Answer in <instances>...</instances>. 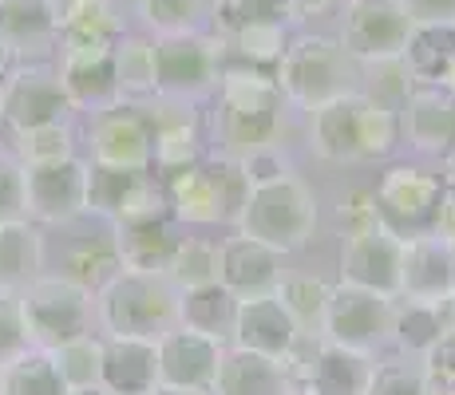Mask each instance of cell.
<instances>
[{
	"mask_svg": "<svg viewBox=\"0 0 455 395\" xmlns=\"http://www.w3.org/2000/svg\"><path fill=\"white\" fill-rule=\"evenodd\" d=\"M182 288L166 273L119 269L95 293V324L103 336H163L179 324Z\"/></svg>",
	"mask_w": 455,
	"mask_h": 395,
	"instance_id": "1",
	"label": "cell"
},
{
	"mask_svg": "<svg viewBox=\"0 0 455 395\" xmlns=\"http://www.w3.org/2000/svg\"><path fill=\"white\" fill-rule=\"evenodd\" d=\"M163 182L171 198V217L187 225H234L250 198V178L242 162L218 151Z\"/></svg>",
	"mask_w": 455,
	"mask_h": 395,
	"instance_id": "2",
	"label": "cell"
},
{
	"mask_svg": "<svg viewBox=\"0 0 455 395\" xmlns=\"http://www.w3.org/2000/svg\"><path fill=\"white\" fill-rule=\"evenodd\" d=\"M274 79L282 87L285 103L301 111L321 107V103L337 99L345 91H361L356 87V79H361L356 59L340 48V40L329 36H293L277 59Z\"/></svg>",
	"mask_w": 455,
	"mask_h": 395,
	"instance_id": "3",
	"label": "cell"
},
{
	"mask_svg": "<svg viewBox=\"0 0 455 395\" xmlns=\"http://www.w3.org/2000/svg\"><path fill=\"white\" fill-rule=\"evenodd\" d=\"M234 230L258 237L282 253H297L301 245H309L313 230H317V198L297 174L261 182V186H250V198Z\"/></svg>",
	"mask_w": 455,
	"mask_h": 395,
	"instance_id": "4",
	"label": "cell"
},
{
	"mask_svg": "<svg viewBox=\"0 0 455 395\" xmlns=\"http://www.w3.org/2000/svg\"><path fill=\"white\" fill-rule=\"evenodd\" d=\"M16 301H20V320L32 348H56L72 336L95 332V293H87L68 273L32 277L16 293Z\"/></svg>",
	"mask_w": 455,
	"mask_h": 395,
	"instance_id": "5",
	"label": "cell"
},
{
	"mask_svg": "<svg viewBox=\"0 0 455 395\" xmlns=\"http://www.w3.org/2000/svg\"><path fill=\"white\" fill-rule=\"evenodd\" d=\"M226 51L214 32H166L155 36V75H159V99L198 103L214 95L222 75Z\"/></svg>",
	"mask_w": 455,
	"mask_h": 395,
	"instance_id": "6",
	"label": "cell"
},
{
	"mask_svg": "<svg viewBox=\"0 0 455 395\" xmlns=\"http://www.w3.org/2000/svg\"><path fill=\"white\" fill-rule=\"evenodd\" d=\"M392 304H396V296H384V293H372V288L340 280V285H332V293H329L321 336L376 356L384 344H388Z\"/></svg>",
	"mask_w": 455,
	"mask_h": 395,
	"instance_id": "7",
	"label": "cell"
},
{
	"mask_svg": "<svg viewBox=\"0 0 455 395\" xmlns=\"http://www.w3.org/2000/svg\"><path fill=\"white\" fill-rule=\"evenodd\" d=\"M408 32L412 16L400 0H345L337 40L356 64H380V59H400Z\"/></svg>",
	"mask_w": 455,
	"mask_h": 395,
	"instance_id": "8",
	"label": "cell"
},
{
	"mask_svg": "<svg viewBox=\"0 0 455 395\" xmlns=\"http://www.w3.org/2000/svg\"><path fill=\"white\" fill-rule=\"evenodd\" d=\"M372 352L345 348L325 336H301L290 356V372L313 395H364L372 375Z\"/></svg>",
	"mask_w": 455,
	"mask_h": 395,
	"instance_id": "9",
	"label": "cell"
},
{
	"mask_svg": "<svg viewBox=\"0 0 455 395\" xmlns=\"http://www.w3.org/2000/svg\"><path fill=\"white\" fill-rule=\"evenodd\" d=\"M151 143L155 127L143 103L119 99L111 107L95 111L87 122V146L92 162L116 166V170H151Z\"/></svg>",
	"mask_w": 455,
	"mask_h": 395,
	"instance_id": "10",
	"label": "cell"
},
{
	"mask_svg": "<svg viewBox=\"0 0 455 395\" xmlns=\"http://www.w3.org/2000/svg\"><path fill=\"white\" fill-rule=\"evenodd\" d=\"M24 209L36 225H68L87 214V158L24 166Z\"/></svg>",
	"mask_w": 455,
	"mask_h": 395,
	"instance_id": "11",
	"label": "cell"
},
{
	"mask_svg": "<svg viewBox=\"0 0 455 395\" xmlns=\"http://www.w3.org/2000/svg\"><path fill=\"white\" fill-rule=\"evenodd\" d=\"M376 206H380V217L392 225L400 237L412 233H427L432 230L435 206H440L443 182L435 174L419 170V166H388L380 174V186L372 190Z\"/></svg>",
	"mask_w": 455,
	"mask_h": 395,
	"instance_id": "12",
	"label": "cell"
},
{
	"mask_svg": "<svg viewBox=\"0 0 455 395\" xmlns=\"http://www.w3.org/2000/svg\"><path fill=\"white\" fill-rule=\"evenodd\" d=\"M155 348H159L163 388L210 395L218 364H222V352H226V340H214L198 328H187V324H171L163 336H155Z\"/></svg>",
	"mask_w": 455,
	"mask_h": 395,
	"instance_id": "13",
	"label": "cell"
},
{
	"mask_svg": "<svg viewBox=\"0 0 455 395\" xmlns=\"http://www.w3.org/2000/svg\"><path fill=\"white\" fill-rule=\"evenodd\" d=\"M400 265H404V237L388 222L364 233H348L340 241V280H348V285L400 296Z\"/></svg>",
	"mask_w": 455,
	"mask_h": 395,
	"instance_id": "14",
	"label": "cell"
},
{
	"mask_svg": "<svg viewBox=\"0 0 455 395\" xmlns=\"http://www.w3.org/2000/svg\"><path fill=\"white\" fill-rule=\"evenodd\" d=\"M60 83L76 111H95L119 103L116 43H60Z\"/></svg>",
	"mask_w": 455,
	"mask_h": 395,
	"instance_id": "15",
	"label": "cell"
},
{
	"mask_svg": "<svg viewBox=\"0 0 455 395\" xmlns=\"http://www.w3.org/2000/svg\"><path fill=\"white\" fill-rule=\"evenodd\" d=\"M4 99H8V119L4 127H36L52 119H72V99H68L60 72L48 64H24L4 75Z\"/></svg>",
	"mask_w": 455,
	"mask_h": 395,
	"instance_id": "16",
	"label": "cell"
},
{
	"mask_svg": "<svg viewBox=\"0 0 455 395\" xmlns=\"http://www.w3.org/2000/svg\"><path fill=\"white\" fill-rule=\"evenodd\" d=\"M305 332L293 324V316L285 312V304L274 293H258V296H238V309H234V332L230 344L250 348L261 356H277L290 359L297 340Z\"/></svg>",
	"mask_w": 455,
	"mask_h": 395,
	"instance_id": "17",
	"label": "cell"
},
{
	"mask_svg": "<svg viewBox=\"0 0 455 395\" xmlns=\"http://www.w3.org/2000/svg\"><path fill=\"white\" fill-rule=\"evenodd\" d=\"M218 253H222V269H218V280L230 288L234 296H258V293H274L277 280L285 277V253L274 249V245L258 241V237L234 233L226 241H218Z\"/></svg>",
	"mask_w": 455,
	"mask_h": 395,
	"instance_id": "18",
	"label": "cell"
},
{
	"mask_svg": "<svg viewBox=\"0 0 455 395\" xmlns=\"http://www.w3.org/2000/svg\"><path fill=\"white\" fill-rule=\"evenodd\" d=\"M364 91H345L337 99L309 111V146L325 162H361V122H364Z\"/></svg>",
	"mask_w": 455,
	"mask_h": 395,
	"instance_id": "19",
	"label": "cell"
},
{
	"mask_svg": "<svg viewBox=\"0 0 455 395\" xmlns=\"http://www.w3.org/2000/svg\"><path fill=\"white\" fill-rule=\"evenodd\" d=\"M400 135L424 154H448L455 146V99L448 87L416 83L400 103Z\"/></svg>",
	"mask_w": 455,
	"mask_h": 395,
	"instance_id": "20",
	"label": "cell"
},
{
	"mask_svg": "<svg viewBox=\"0 0 455 395\" xmlns=\"http://www.w3.org/2000/svg\"><path fill=\"white\" fill-rule=\"evenodd\" d=\"M455 288V245L443 237L412 233L404 237V265H400V296L416 301H448Z\"/></svg>",
	"mask_w": 455,
	"mask_h": 395,
	"instance_id": "21",
	"label": "cell"
},
{
	"mask_svg": "<svg viewBox=\"0 0 455 395\" xmlns=\"http://www.w3.org/2000/svg\"><path fill=\"white\" fill-rule=\"evenodd\" d=\"M103 388L111 395H151L159 388L155 336H103Z\"/></svg>",
	"mask_w": 455,
	"mask_h": 395,
	"instance_id": "22",
	"label": "cell"
},
{
	"mask_svg": "<svg viewBox=\"0 0 455 395\" xmlns=\"http://www.w3.org/2000/svg\"><path fill=\"white\" fill-rule=\"evenodd\" d=\"M290 383H293L290 359L261 356V352H250V348L230 344L222 352L210 395H282Z\"/></svg>",
	"mask_w": 455,
	"mask_h": 395,
	"instance_id": "23",
	"label": "cell"
},
{
	"mask_svg": "<svg viewBox=\"0 0 455 395\" xmlns=\"http://www.w3.org/2000/svg\"><path fill=\"white\" fill-rule=\"evenodd\" d=\"M0 40L12 56H44L60 43L56 0H0Z\"/></svg>",
	"mask_w": 455,
	"mask_h": 395,
	"instance_id": "24",
	"label": "cell"
},
{
	"mask_svg": "<svg viewBox=\"0 0 455 395\" xmlns=\"http://www.w3.org/2000/svg\"><path fill=\"white\" fill-rule=\"evenodd\" d=\"M400 64L412 75V83L443 87L455 72V20H424L412 24L400 51Z\"/></svg>",
	"mask_w": 455,
	"mask_h": 395,
	"instance_id": "25",
	"label": "cell"
},
{
	"mask_svg": "<svg viewBox=\"0 0 455 395\" xmlns=\"http://www.w3.org/2000/svg\"><path fill=\"white\" fill-rule=\"evenodd\" d=\"M214 91H218V107L242 111V115H282L285 111V95L269 67L222 64Z\"/></svg>",
	"mask_w": 455,
	"mask_h": 395,
	"instance_id": "26",
	"label": "cell"
},
{
	"mask_svg": "<svg viewBox=\"0 0 455 395\" xmlns=\"http://www.w3.org/2000/svg\"><path fill=\"white\" fill-rule=\"evenodd\" d=\"M448 328H451L448 301H416V296H396V304H392L388 344L396 348L400 356H424Z\"/></svg>",
	"mask_w": 455,
	"mask_h": 395,
	"instance_id": "27",
	"label": "cell"
},
{
	"mask_svg": "<svg viewBox=\"0 0 455 395\" xmlns=\"http://www.w3.org/2000/svg\"><path fill=\"white\" fill-rule=\"evenodd\" d=\"M111 245L119 253L124 269H143V273H166L171 253L179 237L171 230V217L159 222H131V225H111Z\"/></svg>",
	"mask_w": 455,
	"mask_h": 395,
	"instance_id": "28",
	"label": "cell"
},
{
	"mask_svg": "<svg viewBox=\"0 0 455 395\" xmlns=\"http://www.w3.org/2000/svg\"><path fill=\"white\" fill-rule=\"evenodd\" d=\"M44 269V233L32 217L0 222V288L20 293Z\"/></svg>",
	"mask_w": 455,
	"mask_h": 395,
	"instance_id": "29",
	"label": "cell"
},
{
	"mask_svg": "<svg viewBox=\"0 0 455 395\" xmlns=\"http://www.w3.org/2000/svg\"><path fill=\"white\" fill-rule=\"evenodd\" d=\"M60 43H116L124 36V8L116 0H56Z\"/></svg>",
	"mask_w": 455,
	"mask_h": 395,
	"instance_id": "30",
	"label": "cell"
},
{
	"mask_svg": "<svg viewBox=\"0 0 455 395\" xmlns=\"http://www.w3.org/2000/svg\"><path fill=\"white\" fill-rule=\"evenodd\" d=\"M210 130H214V146L218 154H250L258 146L282 143L285 130V115H242V111H226L218 107L214 119H210Z\"/></svg>",
	"mask_w": 455,
	"mask_h": 395,
	"instance_id": "31",
	"label": "cell"
},
{
	"mask_svg": "<svg viewBox=\"0 0 455 395\" xmlns=\"http://www.w3.org/2000/svg\"><path fill=\"white\" fill-rule=\"evenodd\" d=\"M234 309H238V296L214 280V285L203 288H182V301H179V324L187 328H198L214 340H230L234 332Z\"/></svg>",
	"mask_w": 455,
	"mask_h": 395,
	"instance_id": "32",
	"label": "cell"
},
{
	"mask_svg": "<svg viewBox=\"0 0 455 395\" xmlns=\"http://www.w3.org/2000/svg\"><path fill=\"white\" fill-rule=\"evenodd\" d=\"M116 83H119V99H131V103H147L159 95L155 40L127 36V32L116 40Z\"/></svg>",
	"mask_w": 455,
	"mask_h": 395,
	"instance_id": "33",
	"label": "cell"
},
{
	"mask_svg": "<svg viewBox=\"0 0 455 395\" xmlns=\"http://www.w3.org/2000/svg\"><path fill=\"white\" fill-rule=\"evenodd\" d=\"M56 364H52L48 348H24L8 364H0V395H64Z\"/></svg>",
	"mask_w": 455,
	"mask_h": 395,
	"instance_id": "34",
	"label": "cell"
},
{
	"mask_svg": "<svg viewBox=\"0 0 455 395\" xmlns=\"http://www.w3.org/2000/svg\"><path fill=\"white\" fill-rule=\"evenodd\" d=\"M329 293H332V285H325V280L313 277V273H285L274 288V296L285 304V312L293 316V324L305 332V336H321Z\"/></svg>",
	"mask_w": 455,
	"mask_h": 395,
	"instance_id": "35",
	"label": "cell"
},
{
	"mask_svg": "<svg viewBox=\"0 0 455 395\" xmlns=\"http://www.w3.org/2000/svg\"><path fill=\"white\" fill-rule=\"evenodd\" d=\"M282 16H269V20H253L246 28H238L234 36L222 40L226 56H238V64H253V67H269L274 72L277 59H282L285 43H290V32H285Z\"/></svg>",
	"mask_w": 455,
	"mask_h": 395,
	"instance_id": "36",
	"label": "cell"
},
{
	"mask_svg": "<svg viewBox=\"0 0 455 395\" xmlns=\"http://www.w3.org/2000/svg\"><path fill=\"white\" fill-rule=\"evenodd\" d=\"M48 352L64 388H95L103 380V336H95V332L72 336L64 344L48 348Z\"/></svg>",
	"mask_w": 455,
	"mask_h": 395,
	"instance_id": "37",
	"label": "cell"
},
{
	"mask_svg": "<svg viewBox=\"0 0 455 395\" xmlns=\"http://www.w3.org/2000/svg\"><path fill=\"white\" fill-rule=\"evenodd\" d=\"M12 146H16V158H20L24 166L72 158V154H76L72 119H52V122H36V127L12 130Z\"/></svg>",
	"mask_w": 455,
	"mask_h": 395,
	"instance_id": "38",
	"label": "cell"
},
{
	"mask_svg": "<svg viewBox=\"0 0 455 395\" xmlns=\"http://www.w3.org/2000/svg\"><path fill=\"white\" fill-rule=\"evenodd\" d=\"M218 269H222V253H218V241H206V237H179L171 253V265H166V277L179 288H203L218 280Z\"/></svg>",
	"mask_w": 455,
	"mask_h": 395,
	"instance_id": "39",
	"label": "cell"
},
{
	"mask_svg": "<svg viewBox=\"0 0 455 395\" xmlns=\"http://www.w3.org/2000/svg\"><path fill=\"white\" fill-rule=\"evenodd\" d=\"M364 395H432L427 372L419 364V356H388L380 364H372L369 388Z\"/></svg>",
	"mask_w": 455,
	"mask_h": 395,
	"instance_id": "40",
	"label": "cell"
},
{
	"mask_svg": "<svg viewBox=\"0 0 455 395\" xmlns=\"http://www.w3.org/2000/svg\"><path fill=\"white\" fill-rule=\"evenodd\" d=\"M400 143V115L396 107L372 99L364 103V122H361V162H380L396 151Z\"/></svg>",
	"mask_w": 455,
	"mask_h": 395,
	"instance_id": "41",
	"label": "cell"
},
{
	"mask_svg": "<svg viewBox=\"0 0 455 395\" xmlns=\"http://www.w3.org/2000/svg\"><path fill=\"white\" fill-rule=\"evenodd\" d=\"M139 16H143V24L155 32V36L190 32V28H203L206 0H143V4H139Z\"/></svg>",
	"mask_w": 455,
	"mask_h": 395,
	"instance_id": "42",
	"label": "cell"
},
{
	"mask_svg": "<svg viewBox=\"0 0 455 395\" xmlns=\"http://www.w3.org/2000/svg\"><path fill=\"white\" fill-rule=\"evenodd\" d=\"M269 16H282L285 20L282 0H214V8H210V24H214L218 40L234 36V32L246 28L253 20H269Z\"/></svg>",
	"mask_w": 455,
	"mask_h": 395,
	"instance_id": "43",
	"label": "cell"
},
{
	"mask_svg": "<svg viewBox=\"0 0 455 395\" xmlns=\"http://www.w3.org/2000/svg\"><path fill=\"white\" fill-rule=\"evenodd\" d=\"M119 269L124 265H119L116 245H84V249H76L72 257H68V277L80 280L87 293H100Z\"/></svg>",
	"mask_w": 455,
	"mask_h": 395,
	"instance_id": "44",
	"label": "cell"
},
{
	"mask_svg": "<svg viewBox=\"0 0 455 395\" xmlns=\"http://www.w3.org/2000/svg\"><path fill=\"white\" fill-rule=\"evenodd\" d=\"M427 372V383H432V395L435 391H455V324L419 356Z\"/></svg>",
	"mask_w": 455,
	"mask_h": 395,
	"instance_id": "45",
	"label": "cell"
},
{
	"mask_svg": "<svg viewBox=\"0 0 455 395\" xmlns=\"http://www.w3.org/2000/svg\"><path fill=\"white\" fill-rule=\"evenodd\" d=\"M238 162H242V170H246L250 186H261V182H274V178H285V174H293V162H290V154L282 151V143L258 146V151L242 154Z\"/></svg>",
	"mask_w": 455,
	"mask_h": 395,
	"instance_id": "46",
	"label": "cell"
},
{
	"mask_svg": "<svg viewBox=\"0 0 455 395\" xmlns=\"http://www.w3.org/2000/svg\"><path fill=\"white\" fill-rule=\"evenodd\" d=\"M380 206H376V194L372 190H356V194H348L345 201H340L337 209V225H340V237L348 233H364L372 230V225H380Z\"/></svg>",
	"mask_w": 455,
	"mask_h": 395,
	"instance_id": "47",
	"label": "cell"
},
{
	"mask_svg": "<svg viewBox=\"0 0 455 395\" xmlns=\"http://www.w3.org/2000/svg\"><path fill=\"white\" fill-rule=\"evenodd\" d=\"M28 217L24 209V162L12 154H0V222Z\"/></svg>",
	"mask_w": 455,
	"mask_h": 395,
	"instance_id": "48",
	"label": "cell"
},
{
	"mask_svg": "<svg viewBox=\"0 0 455 395\" xmlns=\"http://www.w3.org/2000/svg\"><path fill=\"white\" fill-rule=\"evenodd\" d=\"M24 348H28V332L20 320V301H16V293L0 288V364L20 356Z\"/></svg>",
	"mask_w": 455,
	"mask_h": 395,
	"instance_id": "49",
	"label": "cell"
},
{
	"mask_svg": "<svg viewBox=\"0 0 455 395\" xmlns=\"http://www.w3.org/2000/svg\"><path fill=\"white\" fill-rule=\"evenodd\" d=\"M412 16V24L424 20H455V0H400Z\"/></svg>",
	"mask_w": 455,
	"mask_h": 395,
	"instance_id": "50",
	"label": "cell"
},
{
	"mask_svg": "<svg viewBox=\"0 0 455 395\" xmlns=\"http://www.w3.org/2000/svg\"><path fill=\"white\" fill-rule=\"evenodd\" d=\"M432 233L455 245V186H443L440 206H435V217H432Z\"/></svg>",
	"mask_w": 455,
	"mask_h": 395,
	"instance_id": "51",
	"label": "cell"
},
{
	"mask_svg": "<svg viewBox=\"0 0 455 395\" xmlns=\"http://www.w3.org/2000/svg\"><path fill=\"white\" fill-rule=\"evenodd\" d=\"M440 182L443 186H455V146L448 154H443V174H440Z\"/></svg>",
	"mask_w": 455,
	"mask_h": 395,
	"instance_id": "52",
	"label": "cell"
},
{
	"mask_svg": "<svg viewBox=\"0 0 455 395\" xmlns=\"http://www.w3.org/2000/svg\"><path fill=\"white\" fill-rule=\"evenodd\" d=\"M12 59H16V56H12V48H8L4 40H0V79L12 72Z\"/></svg>",
	"mask_w": 455,
	"mask_h": 395,
	"instance_id": "53",
	"label": "cell"
},
{
	"mask_svg": "<svg viewBox=\"0 0 455 395\" xmlns=\"http://www.w3.org/2000/svg\"><path fill=\"white\" fill-rule=\"evenodd\" d=\"M64 395H111V391L103 388V383H95V388H68Z\"/></svg>",
	"mask_w": 455,
	"mask_h": 395,
	"instance_id": "54",
	"label": "cell"
},
{
	"mask_svg": "<svg viewBox=\"0 0 455 395\" xmlns=\"http://www.w3.org/2000/svg\"><path fill=\"white\" fill-rule=\"evenodd\" d=\"M8 119V99H4V79H0V127H4Z\"/></svg>",
	"mask_w": 455,
	"mask_h": 395,
	"instance_id": "55",
	"label": "cell"
},
{
	"mask_svg": "<svg viewBox=\"0 0 455 395\" xmlns=\"http://www.w3.org/2000/svg\"><path fill=\"white\" fill-rule=\"evenodd\" d=\"M151 395H198V391H182V388H163V383H159V388H155Z\"/></svg>",
	"mask_w": 455,
	"mask_h": 395,
	"instance_id": "56",
	"label": "cell"
},
{
	"mask_svg": "<svg viewBox=\"0 0 455 395\" xmlns=\"http://www.w3.org/2000/svg\"><path fill=\"white\" fill-rule=\"evenodd\" d=\"M282 395H313V391H309V388H305V383H297V380H293V383H290V388H285Z\"/></svg>",
	"mask_w": 455,
	"mask_h": 395,
	"instance_id": "57",
	"label": "cell"
},
{
	"mask_svg": "<svg viewBox=\"0 0 455 395\" xmlns=\"http://www.w3.org/2000/svg\"><path fill=\"white\" fill-rule=\"evenodd\" d=\"M119 8H124V12H139V4H143V0H116Z\"/></svg>",
	"mask_w": 455,
	"mask_h": 395,
	"instance_id": "58",
	"label": "cell"
},
{
	"mask_svg": "<svg viewBox=\"0 0 455 395\" xmlns=\"http://www.w3.org/2000/svg\"><path fill=\"white\" fill-rule=\"evenodd\" d=\"M448 309H451V324H455V288H451V296H448Z\"/></svg>",
	"mask_w": 455,
	"mask_h": 395,
	"instance_id": "59",
	"label": "cell"
},
{
	"mask_svg": "<svg viewBox=\"0 0 455 395\" xmlns=\"http://www.w3.org/2000/svg\"><path fill=\"white\" fill-rule=\"evenodd\" d=\"M435 395H455V391H435Z\"/></svg>",
	"mask_w": 455,
	"mask_h": 395,
	"instance_id": "60",
	"label": "cell"
}]
</instances>
